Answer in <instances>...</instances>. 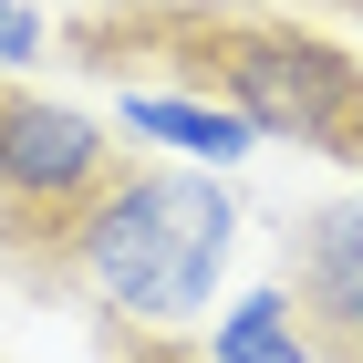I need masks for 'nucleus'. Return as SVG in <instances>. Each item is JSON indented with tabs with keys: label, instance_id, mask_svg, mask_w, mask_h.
Masks as SVG:
<instances>
[{
	"label": "nucleus",
	"instance_id": "nucleus-1",
	"mask_svg": "<svg viewBox=\"0 0 363 363\" xmlns=\"http://www.w3.org/2000/svg\"><path fill=\"white\" fill-rule=\"evenodd\" d=\"M62 52L114 84L208 94V104L250 114L259 135H291L311 156L363 177V52L333 31L259 11V0H84L62 21Z\"/></svg>",
	"mask_w": 363,
	"mask_h": 363
},
{
	"label": "nucleus",
	"instance_id": "nucleus-2",
	"mask_svg": "<svg viewBox=\"0 0 363 363\" xmlns=\"http://www.w3.org/2000/svg\"><path fill=\"white\" fill-rule=\"evenodd\" d=\"M228 239H239L228 187H208V177H187V167H156V156H125L62 228L0 250V270L31 280V291H94L104 322L187 333L197 311L218 301Z\"/></svg>",
	"mask_w": 363,
	"mask_h": 363
},
{
	"label": "nucleus",
	"instance_id": "nucleus-3",
	"mask_svg": "<svg viewBox=\"0 0 363 363\" xmlns=\"http://www.w3.org/2000/svg\"><path fill=\"white\" fill-rule=\"evenodd\" d=\"M114 167H125V135H104V125L73 114L62 94L0 84V250L62 228Z\"/></svg>",
	"mask_w": 363,
	"mask_h": 363
},
{
	"label": "nucleus",
	"instance_id": "nucleus-4",
	"mask_svg": "<svg viewBox=\"0 0 363 363\" xmlns=\"http://www.w3.org/2000/svg\"><path fill=\"white\" fill-rule=\"evenodd\" d=\"M280 270H291V301H301L311 363H363V197L301 208L280 228Z\"/></svg>",
	"mask_w": 363,
	"mask_h": 363
},
{
	"label": "nucleus",
	"instance_id": "nucleus-5",
	"mask_svg": "<svg viewBox=\"0 0 363 363\" xmlns=\"http://www.w3.org/2000/svg\"><path fill=\"white\" fill-rule=\"evenodd\" d=\"M125 135H145V145H177V156H208V167H239V156H250L259 145V125L250 114H228V104H208V94H125Z\"/></svg>",
	"mask_w": 363,
	"mask_h": 363
},
{
	"label": "nucleus",
	"instance_id": "nucleus-6",
	"mask_svg": "<svg viewBox=\"0 0 363 363\" xmlns=\"http://www.w3.org/2000/svg\"><path fill=\"white\" fill-rule=\"evenodd\" d=\"M218 363H311V333H301V301H291V280L250 291V301H228V322L208 333Z\"/></svg>",
	"mask_w": 363,
	"mask_h": 363
},
{
	"label": "nucleus",
	"instance_id": "nucleus-7",
	"mask_svg": "<svg viewBox=\"0 0 363 363\" xmlns=\"http://www.w3.org/2000/svg\"><path fill=\"white\" fill-rule=\"evenodd\" d=\"M104 363H218L187 333H145V322H104Z\"/></svg>",
	"mask_w": 363,
	"mask_h": 363
},
{
	"label": "nucleus",
	"instance_id": "nucleus-8",
	"mask_svg": "<svg viewBox=\"0 0 363 363\" xmlns=\"http://www.w3.org/2000/svg\"><path fill=\"white\" fill-rule=\"evenodd\" d=\"M42 42H52L42 11H31V0H0V73H11V62H42Z\"/></svg>",
	"mask_w": 363,
	"mask_h": 363
}]
</instances>
